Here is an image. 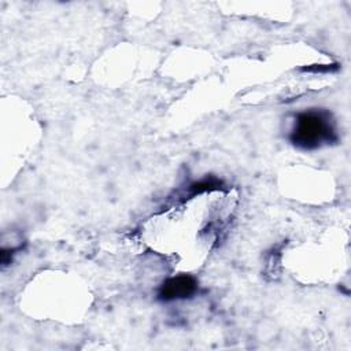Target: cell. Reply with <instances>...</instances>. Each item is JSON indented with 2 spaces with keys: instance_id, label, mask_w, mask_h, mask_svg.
<instances>
[{
  "instance_id": "2",
  "label": "cell",
  "mask_w": 351,
  "mask_h": 351,
  "mask_svg": "<svg viewBox=\"0 0 351 351\" xmlns=\"http://www.w3.org/2000/svg\"><path fill=\"white\" fill-rule=\"evenodd\" d=\"M197 291V280L189 274H178L167 278L158 291V299L162 302H173L188 299Z\"/></svg>"
},
{
  "instance_id": "1",
  "label": "cell",
  "mask_w": 351,
  "mask_h": 351,
  "mask_svg": "<svg viewBox=\"0 0 351 351\" xmlns=\"http://www.w3.org/2000/svg\"><path fill=\"white\" fill-rule=\"evenodd\" d=\"M339 140L332 114L324 108H310L296 114L289 141L303 151H313Z\"/></svg>"
},
{
  "instance_id": "3",
  "label": "cell",
  "mask_w": 351,
  "mask_h": 351,
  "mask_svg": "<svg viewBox=\"0 0 351 351\" xmlns=\"http://www.w3.org/2000/svg\"><path fill=\"white\" fill-rule=\"evenodd\" d=\"M337 69V64H317V66H310V67H306V69H303L304 71H315V73H318V71H332V70H336Z\"/></svg>"
}]
</instances>
